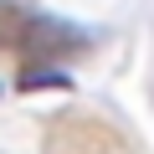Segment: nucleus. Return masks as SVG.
I'll list each match as a JSON object with an SVG mask.
<instances>
[{"instance_id":"obj_1","label":"nucleus","mask_w":154,"mask_h":154,"mask_svg":"<svg viewBox=\"0 0 154 154\" xmlns=\"http://www.w3.org/2000/svg\"><path fill=\"white\" fill-rule=\"evenodd\" d=\"M26 88H67V77L62 72H36V77H26Z\"/></svg>"}]
</instances>
